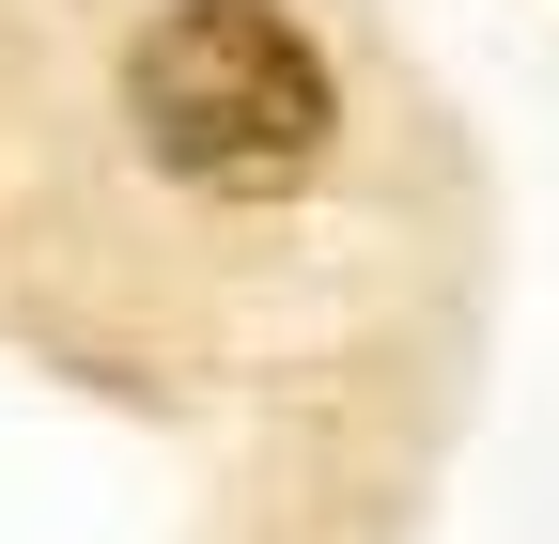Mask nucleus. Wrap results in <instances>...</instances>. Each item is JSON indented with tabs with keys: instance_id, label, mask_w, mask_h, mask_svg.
I'll return each mask as SVG.
<instances>
[{
	"instance_id": "nucleus-1",
	"label": "nucleus",
	"mask_w": 559,
	"mask_h": 544,
	"mask_svg": "<svg viewBox=\"0 0 559 544\" xmlns=\"http://www.w3.org/2000/svg\"><path fill=\"white\" fill-rule=\"evenodd\" d=\"M124 125H140V156L171 187L280 202V187H311L342 94H326V47L280 16V0H171V16H140V47H124Z\"/></svg>"
}]
</instances>
